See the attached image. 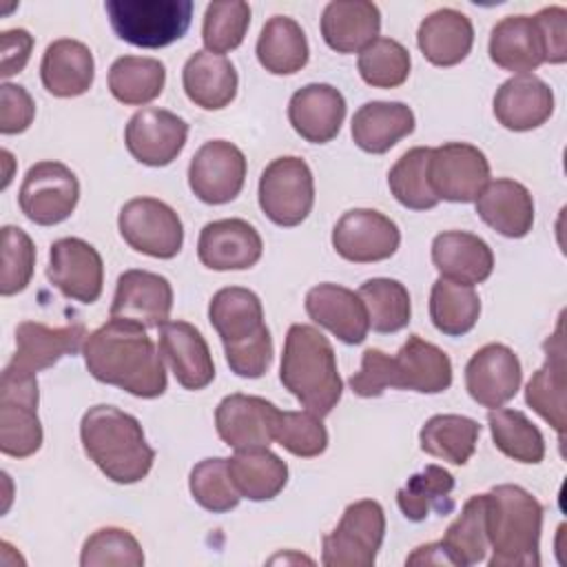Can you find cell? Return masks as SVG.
I'll list each match as a JSON object with an SVG mask.
<instances>
[{
    "label": "cell",
    "mask_w": 567,
    "mask_h": 567,
    "mask_svg": "<svg viewBox=\"0 0 567 567\" xmlns=\"http://www.w3.org/2000/svg\"><path fill=\"white\" fill-rule=\"evenodd\" d=\"M84 365L93 379L140 399L166 392V370L146 328L124 319H109L89 332L82 346Z\"/></svg>",
    "instance_id": "1"
},
{
    "label": "cell",
    "mask_w": 567,
    "mask_h": 567,
    "mask_svg": "<svg viewBox=\"0 0 567 567\" xmlns=\"http://www.w3.org/2000/svg\"><path fill=\"white\" fill-rule=\"evenodd\" d=\"M80 441L100 472L120 485L142 481L155 461L140 421L115 405L89 408L80 421Z\"/></svg>",
    "instance_id": "2"
},
{
    "label": "cell",
    "mask_w": 567,
    "mask_h": 567,
    "mask_svg": "<svg viewBox=\"0 0 567 567\" xmlns=\"http://www.w3.org/2000/svg\"><path fill=\"white\" fill-rule=\"evenodd\" d=\"M208 321L217 330L226 363L237 377L259 379L272 363V337L264 323L259 297L241 286H228L213 295Z\"/></svg>",
    "instance_id": "3"
},
{
    "label": "cell",
    "mask_w": 567,
    "mask_h": 567,
    "mask_svg": "<svg viewBox=\"0 0 567 567\" xmlns=\"http://www.w3.org/2000/svg\"><path fill=\"white\" fill-rule=\"evenodd\" d=\"M279 379L284 388L317 416H328L343 392L332 343L308 323H292L288 328Z\"/></svg>",
    "instance_id": "4"
},
{
    "label": "cell",
    "mask_w": 567,
    "mask_h": 567,
    "mask_svg": "<svg viewBox=\"0 0 567 567\" xmlns=\"http://www.w3.org/2000/svg\"><path fill=\"white\" fill-rule=\"evenodd\" d=\"M543 505L520 485H496L487 492L489 567L540 565Z\"/></svg>",
    "instance_id": "5"
},
{
    "label": "cell",
    "mask_w": 567,
    "mask_h": 567,
    "mask_svg": "<svg viewBox=\"0 0 567 567\" xmlns=\"http://www.w3.org/2000/svg\"><path fill=\"white\" fill-rule=\"evenodd\" d=\"M104 9L120 40L159 49L188 31L195 4L190 0H106Z\"/></svg>",
    "instance_id": "6"
},
{
    "label": "cell",
    "mask_w": 567,
    "mask_h": 567,
    "mask_svg": "<svg viewBox=\"0 0 567 567\" xmlns=\"http://www.w3.org/2000/svg\"><path fill=\"white\" fill-rule=\"evenodd\" d=\"M38 379L11 363L0 379V450L13 458H27L42 447L38 419Z\"/></svg>",
    "instance_id": "7"
},
{
    "label": "cell",
    "mask_w": 567,
    "mask_h": 567,
    "mask_svg": "<svg viewBox=\"0 0 567 567\" xmlns=\"http://www.w3.org/2000/svg\"><path fill=\"white\" fill-rule=\"evenodd\" d=\"M385 536L383 507L372 501H354L346 507L337 527L321 540L326 567H372Z\"/></svg>",
    "instance_id": "8"
},
{
    "label": "cell",
    "mask_w": 567,
    "mask_h": 567,
    "mask_svg": "<svg viewBox=\"0 0 567 567\" xmlns=\"http://www.w3.org/2000/svg\"><path fill=\"white\" fill-rule=\"evenodd\" d=\"M315 179L310 166L295 155L272 159L259 177V206L284 228L299 226L312 210Z\"/></svg>",
    "instance_id": "9"
},
{
    "label": "cell",
    "mask_w": 567,
    "mask_h": 567,
    "mask_svg": "<svg viewBox=\"0 0 567 567\" xmlns=\"http://www.w3.org/2000/svg\"><path fill=\"white\" fill-rule=\"evenodd\" d=\"M122 239L142 255L155 259H173L184 244V226L179 215L162 199L133 197L117 215Z\"/></svg>",
    "instance_id": "10"
},
{
    "label": "cell",
    "mask_w": 567,
    "mask_h": 567,
    "mask_svg": "<svg viewBox=\"0 0 567 567\" xmlns=\"http://www.w3.org/2000/svg\"><path fill=\"white\" fill-rule=\"evenodd\" d=\"M80 199L75 173L60 162L33 164L20 186L18 204L22 215L38 226H55L71 217Z\"/></svg>",
    "instance_id": "11"
},
{
    "label": "cell",
    "mask_w": 567,
    "mask_h": 567,
    "mask_svg": "<svg viewBox=\"0 0 567 567\" xmlns=\"http://www.w3.org/2000/svg\"><path fill=\"white\" fill-rule=\"evenodd\" d=\"M427 179L432 193L445 202H476L489 182V162L485 153L467 142H447L430 153Z\"/></svg>",
    "instance_id": "12"
},
{
    "label": "cell",
    "mask_w": 567,
    "mask_h": 567,
    "mask_svg": "<svg viewBox=\"0 0 567 567\" xmlns=\"http://www.w3.org/2000/svg\"><path fill=\"white\" fill-rule=\"evenodd\" d=\"M401 244L399 226L374 208H352L332 228V248L352 264L390 259Z\"/></svg>",
    "instance_id": "13"
},
{
    "label": "cell",
    "mask_w": 567,
    "mask_h": 567,
    "mask_svg": "<svg viewBox=\"0 0 567 567\" xmlns=\"http://www.w3.org/2000/svg\"><path fill=\"white\" fill-rule=\"evenodd\" d=\"M246 182V157L226 140H210L197 148L188 164V186L204 204L233 202Z\"/></svg>",
    "instance_id": "14"
},
{
    "label": "cell",
    "mask_w": 567,
    "mask_h": 567,
    "mask_svg": "<svg viewBox=\"0 0 567 567\" xmlns=\"http://www.w3.org/2000/svg\"><path fill=\"white\" fill-rule=\"evenodd\" d=\"M47 277L66 299L93 303L104 288V264L89 241L80 237H62L49 248Z\"/></svg>",
    "instance_id": "15"
},
{
    "label": "cell",
    "mask_w": 567,
    "mask_h": 567,
    "mask_svg": "<svg viewBox=\"0 0 567 567\" xmlns=\"http://www.w3.org/2000/svg\"><path fill=\"white\" fill-rule=\"evenodd\" d=\"M188 137V124L166 111L146 106L133 113L124 128V142L128 153L144 166H168L184 148Z\"/></svg>",
    "instance_id": "16"
},
{
    "label": "cell",
    "mask_w": 567,
    "mask_h": 567,
    "mask_svg": "<svg viewBox=\"0 0 567 567\" xmlns=\"http://www.w3.org/2000/svg\"><path fill=\"white\" fill-rule=\"evenodd\" d=\"M523 368L512 348L487 343L478 348L465 365V388L483 408H503L520 388Z\"/></svg>",
    "instance_id": "17"
},
{
    "label": "cell",
    "mask_w": 567,
    "mask_h": 567,
    "mask_svg": "<svg viewBox=\"0 0 567 567\" xmlns=\"http://www.w3.org/2000/svg\"><path fill=\"white\" fill-rule=\"evenodd\" d=\"M173 308L171 281L151 270H124L117 277L111 317L140 323L142 328H159L168 321Z\"/></svg>",
    "instance_id": "18"
},
{
    "label": "cell",
    "mask_w": 567,
    "mask_h": 567,
    "mask_svg": "<svg viewBox=\"0 0 567 567\" xmlns=\"http://www.w3.org/2000/svg\"><path fill=\"white\" fill-rule=\"evenodd\" d=\"M264 252L261 235L246 219L208 221L197 239V257L210 270H248Z\"/></svg>",
    "instance_id": "19"
},
{
    "label": "cell",
    "mask_w": 567,
    "mask_h": 567,
    "mask_svg": "<svg viewBox=\"0 0 567 567\" xmlns=\"http://www.w3.org/2000/svg\"><path fill=\"white\" fill-rule=\"evenodd\" d=\"M279 408L261 396L228 394L215 410V427L219 439L233 450L268 447L275 436V419Z\"/></svg>",
    "instance_id": "20"
},
{
    "label": "cell",
    "mask_w": 567,
    "mask_h": 567,
    "mask_svg": "<svg viewBox=\"0 0 567 567\" xmlns=\"http://www.w3.org/2000/svg\"><path fill=\"white\" fill-rule=\"evenodd\" d=\"M159 354L186 390H204L215 379L210 348L188 321H164L159 328Z\"/></svg>",
    "instance_id": "21"
},
{
    "label": "cell",
    "mask_w": 567,
    "mask_h": 567,
    "mask_svg": "<svg viewBox=\"0 0 567 567\" xmlns=\"http://www.w3.org/2000/svg\"><path fill=\"white\" fill-rule=\"evenodd\" d=\"M452 385V361L434 343L410 334L394 357H390V388L439 394Z\"/></svg>",
    "instance_id": "22"
},
{
    "label": "cell",
    "mask_w": 567,
    "mask_h": 567,
    "mask_svg": "<svg viewBox=\"0 0 567 567\" xmlns=\"http://www.w3.org/2000/svg\"><path fill=\"white\" fill-rule=\"evenodd\" d=\"M306 312L321 328L348 346L363 343L370 330L361 297L339 284H317L306 292Z\"/></svg>",
    "instance_id": "23"
},
{
    "label": "cell",
    "mask_w": 567,
    "mask_h": 567,
    "mask_svg": "<svg viewBox=\"0 0 567 567\" xmlns=\"http://www.w3.org/2000/svg\"><path fill=\"white\" fill-rule=\"evenodd\" d=\"M86 339V328L82 321H73L60 328L44 326L40 321H22L16 328V352L11 365L38 374L55 365L62 357L75 354Z\"/></svg>",
    "instance_id": "24"
},
{
    "label": "cell",
    "mask_w": 567,
    "mask_h": 567,
    "mask_svg": "<svg viewBox=\"0 0 567 567\" xmlns=\"http://www.w3.org/2000/svg\"><path fill=\"white\" fill-rule=\"evenodd\" d=\"M346 117V97L339 89L312 82L292 93L288 120L297 135L312 144H326L337 137Z\"/></svg>",
    "instance_id": "25"
},
{
    "label": "cell",
    "mask_w": 567,
    "mask_h": 567,
    "mask_svg": "<svg viewBox=\"0 0 567 567\" xmlns=\"http://www.w3.org/2000/svg\"><path fill=\"white\" fill-rule=\"evenodd\" d=\"M554 113V93L547 82L525 73L505 80L494 95V117L507 131H532Z\"/></svg>",
    "instance_id": "26"
},
{
    "label": "cell",
    "mask_w": 567,
    "mask_h": 567,
    "mask_svg": "<svg viewBox=\"0 0 567 567\" xmlns=\"http://www.w3.org/2000/svg\"><path fill=\"white\" fill-rule=\"evenodd\" d=\"M432 264L441 277L474 286L494 270V255L485 239L465 230L439 233L432 241Z\"/></svg>",
    "instance_id": "27"
},
{
    "label": "cell",
    "mask_w": 567,
    "mask_h": 567,
    "mask_svg": "<svg viewBox=\"0 0 567 567\" xmlns=\"http://www.w3.org/2000/svg\"><path fill=\"white\" fill-rule=\"evenodd\" d=\"M565 337L563 317L556 332L545 341V363L532 374L525 388L527 405L545 419L563 439L565 432Z\"/></svg>",
    "instance_id": "28"
},
{
    "label": "cell",
    "mask_w": 567,
    "mask_h": 567,
    "mask_svg": "<svg viewBox=\"0 0 567 567\" xmlns=\"http://www.w3.org/2000/svg\"><path fill=\"white\" fill-rule=\"evenodd\" d=\"M476 213L492 230L509 239L525 237L534 226V199L529 190L507 177L487 182L476 197Z\"/></svg>",
    "instance_id": "29"
},
{
    "label": "cell",
    "mask_w": 567,
    "mask_h": 567,
    "mask_svg": "<svg viewBox=\"0 0 567 567\" xmlns=\"http://www.w3.org/2000/svg\"><path fill=\"white\" fill-rule=\"evenodd\" d=\"M95 78L91 49L71 38H60L44 49L40 62L42 86L55 97H78L86 93Z\"/></svg>",
    "instance_id": "30"
},
{
    "label": "cell",
    "mask_w": 567,
    "mask_h": 567,
    "mask_svg": "<svg viewBox=\"0 0 567 567\" xmlns=\"http://www.w3.org/2000/svg\"><path fill=\"white\" fill-rule=\"evenodd\" d=\"M381 11L368 0H334L321 13V35L337 53H357L379 38Z\"/></svg>",
    "instance_id": "31"
},
{
    "label": "cell",
    "mask_w": 567,
    "mask_h": 567,
    "mask_svg": "<svg viewBox=\"0 0 567 567\" xmlns=\"http://www.w3.org/2000/svg\"><path fill=\"white\" fill-rule=\"evenodd\" d=\"M423 58L434 66H454L467 58L474 44L472 20L456 9H436L423 18L416 31Z\"/></svg>",
    "instance_id": "32"
},
{
    "label": "cell",
    "mask_w": 567,
    "mask_h": 567,
    "mask_svg": "<svg viewBox=\"0 0 567 567\" xmlns=\"http://www.w3.org/2000/svg\"><path fill=\"white\" fill-rule=\"evenodd\" d=\"M489 58L496 66L525 75L545 62V44L532 16H507L489 33Z\"/></svg>",
    "instance_id": "33"
},
{
    "label": "cell",
    "mask_w": 567,
    "mask_h": 567,
    "mask_svg": "<svg viewBox=\"0 0 567 567\" xmlns=\"http://www.w3.org/2000/svg\"><path fill=\"white\" fill-rule=\"evenodd\" d=\"M182 84L193 104L206 111H219L235 100L239 78L228 58L195 51L182 69Z\"/></svg>",
    "instance_id": "34"
},
{
    "label": "cell",
    "mask_w": 567,
    "mask_h": 567,
    "mask_svg": "<svg viewBox=\"0 0 567 567\" xmlns=\"http://www.w3.org/2000/svg\"><path fill=\"white\" fill-rule=\"evenodd\" d=\"M414 131V113L403 102H365L352 115L354 144L372 155L388 153L399 140Z\"/></svg>",
    "instance_id": "35"
},
{
    "label": "cell",
    "mask_w": 567,
    "mask_h": 567,
    "mask_svg": "<svg viewBox=\"0 0 567 567\" xmlns=\"http://www.w3.org/2000/svg\"><path fill=\"white\" fill-rule=\"evenodd\" d=\"M235 489L248 501H270L288 483V465L268 447L235 450L228 458Z\"/></svg>",
    "instance_id": "36"
},
{
    "label": "cell",
    "mask_w": 567,
    "mask_h": 567,
    "mask_svg": "<svg viewBox=\"0 0 567 567\" xmlns=\"http://www.w3.org/2000/svg\"><path fill=\"white\" fill-rule=\"evenodd\" d=\"M257 60L272 75H292L308 64L310 47L303 29L288 16H272L257 38Z\"/></svg>",
    "instance_id": "37"
},
{
    "label": "cell",
    "mask_w": 567,
    "mask_h": 567,
    "mask_svg": "<svg viewBox=\"0 0 567 567\" xmlns=\"http://www.w3.org/2000/svg\"><path fill=\"white\" fill-rule=\"evenodd\" d=\"M481 434L478 421L463 414H436L425 421L419 432L421 450L452 465H465Z\"/></svg>",
    "instance_id": "38"
},
{
    "label": "cell",
    "mask_w": 567,
    "mask_h": 567,
    "mask_svg": "<svg viewBox=\"0 0 567 567\" xmlns=\"http://www.w3.org/2000/svg\"><path fill=\"white\" fill-rule=\"evenodd\" d=\"M454 489V476L441 465H425L421 472L412 474L408 483L396 492V503L401 514L421 523L432 512L447 514L454 509V498L450 496Z\"/></svg>",
    "instance_id": "39"
},
{
    "label": "cell",
    "mask_w": 567,
    "mask_h": 567,
    "mask_svg": "<svg viewBox=\"0 0 567 567\" xmlns=\"http://www.w3.org/2000/svg\"><path fill=\"white\" fill-rule=\"evenodd\" d=\"M166 84V66L155 58L122 55L109 69L111 95L128 106H142L159 97Z\"/></svg>",
    "instance_id": "40"
},
{
    "label": "cell",
    "mask_w": 567,
    "mask_h": 567,
    "mask_svg": "<svg viewBox=\"0 0 567 567\" xmlns=\"http://www.w3.org/2000/svg\"><path fill=\"white\" fill-rule=\"evenodd\" d=\"M481 315V299L474 286L439 277L430 290V319L447 337L470 332Z\"/></svg>",
    "instance_id": "41"
},
{
    "label": "cell",
    "mask_w": 567,
    "mask_h": 567,
    "mask_svg": "<svg viewBox=\"0 0 567 567\" xmlns=\"http://www.w3.org/2000/svg\"><path fill=\"white\" fill-rule=\"evenodd\" d=\"M441 543L454 558V567H467L485 560L487 540V494H474L465 501L461 514L452 520Z\"/></svg>",
    "instance_id": "42"
},
{
    "label": "cell",
    "mask_w": 567,
    "mask_h": 567,
    "mask_svg": "<svg viewBox=\"0 0 567 567\" xmlns=\"http://www.w3.org/2000/svg\"><path fill=\"white\" fill-rule=\"evenodd\" d=\"M494 445L518 463H540L545 458V439L540 430L520 412L509 408H494L487 414Z\"/></svg>",
    "instance_id": "43"
},
{
    "label": "cell",
    "mask_w": 567,
    "mask_h": 567,
    "mask_svg": "<svg viewBox=\"0 0 567 567\" xmlns=\"http://www.w3.org/2000/svg\"><path fill=\"white\" fill-rule=\"evenodd\" d=\"M357 295L361 297L368 310V321L374 332L390 334V332L403 330L410 323V315H412L410 292L401 281L388 279V277H374L363 281Z\"/></svg>",
    "instance_id": "44"
},
{
    "label": "cell",
    "mask_w": 567,
    "mask_h": 567,
    "mask_svg": "<svg viewBox=\"0 0 567 567\" xmlns=\"http://www.w3.org/2000/svg\"><path fill=\"white\" fill-rule=\"evenodd\" d=\"M430 153L432 148L427 146H414L405 151L388 173V186L394 199L410 210H430L439 204L427 179Z\"/></svg>",
    "instance_id": "45"
},
{
    "label": "cell",
    "mask_w": 567,
    "mask_h": 567,
    "mask_svg": "<svg viewBox=\"0 0 567 567\" xmlns=\"http://www.w3.org/2000/svg\"><path fill=\"white\" fill-rule=\"evenodd\" d=\"M359 75L365 84L374 89H396L410 75V51L392 40V38H377L365 49L359 51Z\"/></svg>",
    "instance_id": "46"
},
{
    "label": "cell",
    "mask_w": 567,
    "mask_h": 567,
    "mask_svg": "<svg viewBox=\"0 0 567 567\" xmlns=\"http://www.w3.org/2000/svg\"><path fill=\"white\" fill-rule=\"evenodd\" d=\"M250 27V4L244 0L210 2L204 13L202 40L206 51L221 55L237 49Z\"/></svg>",
    "instance_id": "47"
},
{
    "label": "cell",
    "mask_w": 567,
    "mask_h": 567,
    "mask_svg": "<svg viewBox=\"0 0 567 567\" xmlns=\"http://www.w3.org/2000/svg\"><path fill=\"white\" fill-rule=\"evenodd\" d=\"M188 489L197 505L215 514L230 512L241 501L228 472V458H221V456L199 461L190 470Z\"/></svg>",
    "instance_id": "48"
},
{
    "label": "cell",
    "mask_w": 567,
    "mask_h": 567,
    "mask_svg": "<svg viewBox=\"0 0 567 567\" xmlns=\"http://www.w3.org/2000/svg\"><path fill=\"white\" fill-rule=\"evenodd\" d=\"M275 441L299 458H312L326 452L328 447V430L321 423V416L310 410L292 412L279 410L272 427Z\"/></svg>",
    "instance_id": "49"
},
{
    "label": "cell",
    "mask_w": 567,
    "mask_h": 567,
    "mask_svg": "<svg viewBox=\"0 0 567 567\" xmlns=\"http://www.w3.org/2000/svg\"><path fill=\"white\" fill-rule=\"evenodd\" d=\"M82 567H104V565H144V551L137 538L122 527H102L93 532L80 554Z\"/></svg>",
    "instance_id": "50"
},
{
    "label": "cell",
    "mask_w": 567,
    "mask_h": 567,
    "mask_svg": "<svg viewBox=\"0 0 567 567\" xmlns=\"http://www.w3.org/2000/svg\"><path fill=\"white\" fill-rule=\"evenodd\" d=\"M35 266V246L31 237L18 226L2 228V275H0V292L2 297H11L22 292L33 277Z\"/></svg>",
    "instance_id": "51"
},
{
    "label": "cell",
    "mask_w": 567,
    "mask_h": 567,
    "mask_svg": "<svg viewBox=\"0 0 567 567\" xmlns=\"http://www.w3.org/2000/svg\"><path fill=\"white\" fill-rule=\"evenodd\" d=\"M0 131L2 135H16L24 133L33 117H35V104L29 91L20 84L4 82L0 86Z\"/></svg>",
    "instance_id": "52"
},
{
    "label": "cell",
    "mask_w": 567,
    "mask_h": 567,
    "mask_svg": "<svg viewBox=\"0 0 567 567\" xmlns=\"http://www.w3.org/2000/svg\"><path fill=\"white\" fill-rule=\"evenodd\" d=\"M350 388L357 396H381L390 388V354L379 348H368L361 357V370L350 377Z\"/></svg>",
    "instance_id": "53"
},
{
    "label": "cell",
    "mask_w": 567,
    "mask_h": 567,
    "mask_svg": "<svg viewBox=\"0 0 567 567\" xmlns=\"http://www.w3.org/2000/svg\"><path fill=\"white\" fill-rule=\"evenodd\" d=\"M545 44V62L563 64L567 60V11L565 7H543L532 16Z\"/></svg>",
    "instance_id": "54"
},
{
    "label": "cell",
    "mask_w": 567,
    "mask_h": 567,
    "mask_svg": "<svg viewBox=\"0 0 567 567\" xmlns=\"http://www.w3.org/2000/svg\"><path fill=\"white\" fill-rule=\"evenodd\" d=\"M31 49H33V35L27 29H7L2 31L0 38V53H2V62H0V75L7 80L16 73H20L29 58H31Z\"/></svg>",
    "instance_id": "55"
},
{
    "label": "cell",
    "mask_w": 567,
    "mask_h": 567,
    "mask_svg": "<svg viewBox=\"0 0 567 567\" xmlns=\"http://www.w3.org/2000/svg\"><path fill=\"white\" fill-rule=\"evenodd\" d=\"M405 565H454V558L450 556L447 547L436 540V543H427L416 547L408 558Z\"/></svg>",
    "instance_id": "56"
},
{
    "label": "cell",
    "mask_w": 567,
    "mask_h": 567,
    "mask_svg": "<svg viewBox=\"0 0 567 567\" xmlns=\"http://www.w3.org/2000/svg\"><path fill=\"white\" fill-rule=\"evenodd\" d=\"M2 162L7 164V173H4V182H2V188H7V186H9V182H11V173H9V166L13 164V157H11V153H9V151H2Z\"/></svg>",
    "instance_id": "57"
}]
</instances>
